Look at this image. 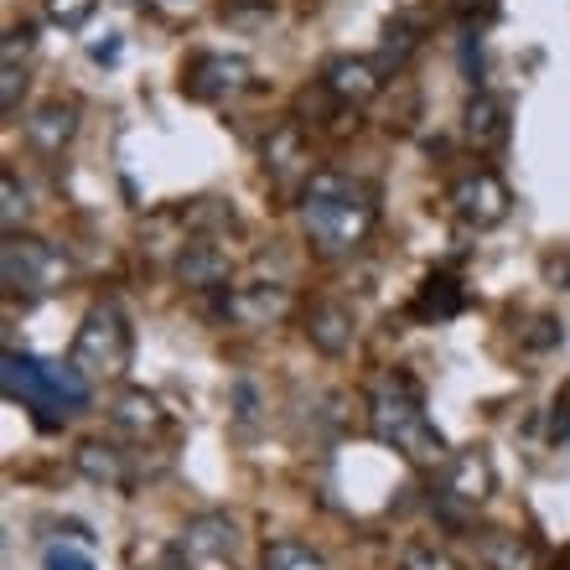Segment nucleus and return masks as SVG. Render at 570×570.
Listing matches in <instances>:
<instances>
[{"instance_id": "nucleus-1", "label": "nucleus", "mask_w": 570, "mask_h": 570, "mask_svg": "<svg viewBox=\"0 0 570 570\" xmlns=\"http://www.w3.org/2000/svg\"><path fill=\"white\" fill-rule=\"evenodd\" d=\"M296 213H301V228L322 259H347L358 255L363 244L374 239L379 228V193L368 187L363 177L353 171H312L301 181V197H296Z\"/></svg>"}, {"instance_id": "nucleus-2", "label": "nucleus", "mask_w": 570, "mask_h": 570, "mask_svg": "<svg viewBox=\"0 0 570 570\" xmlns=\"http://www.w3.org/2000/svg\"><path fill=\"white\" fill-rule=\"evenodd\" d=\"M368 431H374L379 446H390L394 456H405L421 472L446 466L451 456L446 435L435 431V421L425 415L421 379L405 374V368H390V374L374 379V390H368Z\"/></svg>"}, {"instance_id": "nucleus-3", "label": "nucleus", "mask_w": 570, "mask_h": 570, "mask_svg": "<svg viewBox=\"0 0 570 570\" xmlns=\"http://www.w3.org/2000/svg\"><path fill=\"white\" fill-rule=\"evenodd\" d=\"M130 358H136V327H130V316H125L115 301L89 306L73 332L68 363H73L89 384H105V379H125Z\"/></svg>"}, {"instance_id": "nucleus-4", "label": "nucleus", "mask_w": 570, "mask_h": 570, "mask_svg": "<svg viewBox=\"0 0 570 570\" xmlns=\"http://www.w3.org/2000/svg\"><path fill=\"white\" fill-rule=\"evenodd\" d=\"M0 281L11 296H58L73 285V259L68 249L42 234H6L0 244Z\"/></svg>"}, {"instance_id": "nucleus-5", "label": "nucleus", "mask_w": 570, "mask_h": 570, "mask_svg": "<svg viewBox=\"0 0 570 570\" xmlns=\"http://www.w3.org/2000/svg\"><path fill=\"white\" fill-rule=\"evenodd\" d=\"M451 218L462 228H472V234H488V228H498L503 218L513 213V193L509 181L498 177L493 166H478V171H466V177L451 181Z\"/></svg>"}, {"instance_id": "nucleus-6", "label": "nucleus", "mask_w": 570, "mask_h": 570, "mask_svg": "<svg viewBox=\"0 0 570 570\" xmlns=\"http://www.w3.org/2000/svg\"><path fill=\"white\" fill-rule=\"evenodd\" d=\"M249 78H255V68L244 52H197L181 68V94L197 105H224V99H239L249 89Z\"/></svg>"}, {"instance_id": "nucleus-7", "label": "nucleus", "mask_w": 570, "mask_h": 570, "mask_svg": "<svg viewBox=\"0 0 570 570\" xmlns=\"http://www.w3.org/2000/svg\"><path fill=\"white\" fill-rule=\"evenodd\" d=\"M498 493V472H493V456L482 446H462V451H451L446 466H441V503H446L451 513L456 509H482L488 498Z\"/></svg>"}, {"instance_id": "nucleus-8", "label": "nucleus", "mask_w": 570, "mask_h": 570, "mask_svg": "<svg viewBox=\"0 0 570 570\" xmlns=\"http://www.w3.org/2000/svg\"><path fill=\"white\" fill-rule=\"evenodd\" d=\"M296 312V291L285 281H239L224 291V316L239 322V327H275Z\"/></svg>"}, {"instance_id": "nucleus-9", "label": "nucleus", "mask_w": 570, "mask_h": 570, "mask_svg": "<svg viewBox=\"0 0 570 570\" xmlns=\"http://www.w3.org/2000/svg\"><path fill=\"white\" fill-rule=\"evenodd\" d=\"M316 83H322V94H327L337 109H363L384 94V68H379L374 58H353V52H343V58H332L327 68H322Z\"/></svg>"}, {"instance_id": "nucleus-10", "label": "nucleus", "mask_w": 570, "mask_h": 570, "mask_svg": "<svg viewBox=\"0 0 570 570\" xmlns=\"http://www.w3.org/2000/svg\"><path fill=\"white\" fill-rule=\"evenodd\" d=\"M301 332L306 343L322 353V358H343L353 337H358V312L347 306L343 296H316L306 312H301Z\"/></svg>"}, {"instance_id": "nucleus-11", "label": "nucleus", "mask_w": 570, "mask_h": 570, "mask_svg": "<svg viewBox=\"0 0 570 570\" xmlns=\"http://www.w3.org/2000/svg\"><path fill=\"white\" fill-rule=\"evenodd\" d=\"M78 99H62V94H52V99H42V105L31 109L27 120H21V136H27V146L37 150V156H47V161H58L62 150L78 140Z\"/></svg>"}, {"instance_id": "nucleus-12", "label": "nucleus", "mask_w": 570, "mask_h": 570, "mask_svg": "<svg viewBox=\"0 0 570 570\" xmlns=\"http://www.w3.org/2000/svg\"><path fill=\"white\" fill-rule=\"evenodd\" d=\"M171 271H177L181 285H193V291H228L234 285V255L213 234H187V244L171 259Z\"/></svg>"}, {"instance_id": "nucleus-13", "label": "nucleus", "mask_w": 570, "mask_h": 570, "mask_svg": "<svg viewBox=\"0 0 570 570\" xmlns=\"http://www.w3.org/2000/svg\"><path fill=\"white\" fill-rule=\"evenodd\" d=\"M472 550H478V566L482 570H540L544 566V550L529 534L519 529H472Z\"/></svg>"}, {"instance_id": "nucleus-14", "label": "nucleus", "mask_w": 570, "mask_h": 570, "mask_svg": "<svg viewBox=\"0 0 570 570\" xmlns=\"http://www.w3.org/2000/svg\"><path fill=\"white\" fill-rule=\"evenodd\" d=\"M94 400V384L78 374L73 363H42V374H37V400L27 410H37V421H47L42 410H62V415H78V410H89Z\"/></svg>"}, {"instance_id": "nucleus-15", "label": "nucleus", "mask_w": 570, "mask_h": 570, "mask_svg": "<svg viewBox=\"0 0 570 570\" xmlns=\"http://www.w3.org/2000/svg\"><path fill=\"white\" fill-rule=\"evenodd\" d=\"M259 161L275 181L291 177H312V140H306V125L301 120H281L271 136L259 140Z\"/></svg>"}, {"instance_id": "nucleus-16", "label": "nucleus", "mask_w": 570, "mask_h": 570, "mask_svg": "<svg viewBox=\"0 0 570 570\" xmlns=\"http://www.w3.org/2000/svg\"><path fill=\"white\" fill-rule=\"evenodd\" d=\"M177 550L187 560H224V556H234L239 550V524L228 519V513H193L187 524H181V534H177Z\"/></svg>"}, {"instance_id": "nucleus-17", "label": "nucleus", "mask_w": 570, "mask_h": 570, "mask_svg": "<svg viewBox=\"0 0 570 570\" xmlns=\"http://www.w3.org/2000/svg\"><path fill=\"white\" fill-rule=\"evenodd\" d=\"M73 466L83 472L89 482H99V488H136V462H130V451L125 446H115V441H78V451H73Z\"/></svg>"}, {"instance_id": "nucleus-18", "label": "nucleus", "mask_w": 570, "mask_h": 570, "mask_svg": "<svg viewBox=\"0 0 570 570\" xmlns=\"http://www.w3.org/2000/svg\"><path fill=\"white\" fill-rule=\"evenodd\" d=\"M425 47V16L421 11H394L390 21H384V37H379V68H384V78L405 73L410 62H415V52Z\"/></svg>"}, {"instance_id": "nucleus-19", "label": "nucleus", "mask_w": 570, "mask_h": 570, "mask_svg": "<svg viewBox=\"0 0 570 570\" xmlns=\"http://www.w3.org/2000/svg\"><path fill=\"white\" fill-rule=\"evenodd\" d=\"M109 425L120 435H130V441H150V435L166 431V410L150 390H136V384H130V390H120L109 400Z\"/></svg>"}, {"instance_id": "nucleus-20", "label": "nucleus", "mask_w": 570, "mask_h": 570, "mask_svg": "<svg viewBox=\"0 0 570 570\" xmlns=\"http://www.w3.org/2000/svg\"><path fill=\"white\" fill-rule=\"evenodd\" d=\"M462 130H466V140H472L478 150L509 146V99H503V94L478 89L472 99H466V109H462Z\"/></svg>"}, {"instance_id": "nucleus-21", "label": "nucleus", "mask_w": 570, "mask_h": 570, "mask_svg": "<svg viewBox=\"0 0 570 570\" xmlns=\"http://www.w3.org/2000/svg\"><path fill=\"white\" fill-rule=\"evenodd\" d=\"M462 306H466V291H462V281L446 271L425 275V281L415 285V296H410V316H415V322H451Z\"/></svg>"}, {"instance_id": "nucleus-22", "label": "nucleus", "mask_w": 570, "mask_h": 570, "mask_svg": "<svg viewBox=\"0 0 570 570\" xmlns=\"http://www.w3.org/2000/svg\"><path fill=\"white\" fill-rule=\"evenodd\" d=\"M27 42H31V27H16L11 37H6V58H0V109L6 115H16L21 109V99H27V62L16 58V52H27Z\"/></svg>"}, {"instance_id": "nucleus-23", "label": "nucleus", "mask_w": 570, "mask_h": 570, "mask_svg": "<svg viewBox=\"0 0 570 570\" xmlns=\"http://www.w3.org/2000/svg\"><path fill=\"white\" fill-rule=\"evenodd\" d=\"M259 570H332V566H327V556H322L316 544L281 534V540L265 544V556H259Z\"/></svg>"}, {"instance_id": "nucleus-24", "label": "nucleus", "mask_w": 570, "mask_h": 570, "mask_svg": "<svg viewBox=\"0 0 570 570\" xmlns=\"http://www.w3.org/2000/svg\"><path fill=\"white\" fill-rule=\"evenodd\" d=\"M400 570H466V566L451 556L446 544H435V540H410L405 550H400Z\"/></svg>"}, {"instance_id": "nucleus-25", "label": "nucleus", "mask_w": 570, "mask_h": 570, "mask_svg": "<svg viewBox=\"0 0 570 570\" xmlns=\"http://www.w3.org/2000/svg\"><path fill=\"white\" fill-rule=\"evenodd\" d=\"M27 187L16 181V171L6 166V177H0V224H6V234H21V224H27Z\"/></svg>"}, {"instance_id": "nucleus-26", "label": "nucleus", "mask_w": 570, "mask_h": 570, "mask_svg": "<svg viewBox=\"0 0 570 570\" xmlns=\"http://www.w3.org/2000/svg\"><path fill=\"white\" fill-rule=\"evenodd\" d=\"M42 570H94L89 544H78V540H52V544H42Z\"/></svg>"}, {"instance_id": "nucleus-27", "label": "nucleus", "mask_w": 570, "mask_h": 570, "mask_svg": "<svg viewBox=\"0 0 570 570\" xmlns=\"http://www.w3.org/2000/svg\"><path fill=\"white\" fill-rule=\"evenodd\" d=\"M94 6H99V0H42L47 21H52V27H62V31H78V27H83V21L94 16Z\"/></svg>"}, {"instance_id": "nucleus-28", "label": "nucleus", "mask_w": 570, "mask_h": 570, "mask_svg": "<svg viewBox=\"0 0 570 570\" xmlns=\"http://www.w3.org/2000/svg\"><path fill=\"white\" fill-rule=\"evenodd\" d=\"M275 0H228L224 6V21H234V27H255V21H271Z\"/></svg>"}, {"instance_id": "nucleus-29", "label": "nucleus", "mask_w": 570, "mask_h": 570, "mask_svg": "<svg viewBox=\"0 0 570 570\" xmlns=\"http://www.w3.org/2000/svg\"><path fill=\"white\" fill-rule=\"evenodd\" d=\"M234 415H239V425H255L259 421V394H255V384H249V379H239V384H234Z\"/></svg>"}, {"instance_id": "nucleus-30", "label": "nucleus", "mask_w": 570, "mask_h": 570, "mask_svg": "<svg viewBox=\"0 0 570 570\" xmlns=\"http://www.w3.org/2000/svg\"><path fill=\"white\" fill-rule=\"evenodd\" d=\"M451 11L466 21V31L482 27V21H493L498 16V0H451Z\"/></svg>"}, {"instance_id": "nucleus-31", "label": "nucleus", "mask_w": 570, "mask_h": 570, "mask_svg": "<svg viewBox=\"0 0 570 570\" xmlns=\"http://www.w3.org/2000/svg\"><path fill=\"white\" fill-rule=\"evenodd\" d=\"M524 343L534 347V353H544V347H556V343H560V322H556V316H534V332H529Z\"/></svg>"}, {"instance_id": "nucleus-32", "label": "nucleus", "mask_w": 570, "mask_h": 570, "mask_svg": "<svg viewBox=\"0 0 570 570\" xmlns=\"http://www.w3.org/2000/svg\"><path fill=\"white\" fill-rule=\"evenodd\" d=\"M544 281L556 285V291H570V249H560V255H544Z\"/></svg>"}, {"instance_id": "nucleus-33", "label": "nucleus", "mask_w": 570, "mask_h": 570, "mask_svg": "<svg viewBox=\"0 0 570 570\" xmlns=\"http://www.w3.org/2000/svg\"><path fill=\"white\" fill-rule=\"evenodd\" d=\"M140 570H193V560L181 556V550H166L161 560H150V566H140Z\"/></svg>"}, {"instance_id": "nucleus-34", "label": "nucleus", "mask_w": 570, "mask_h": 570, "mask_svg": "<svg viewBox=\"0 0 570 570\" xmlns=\"http://www.w3.org/2000/svg\"><path fill=\"white\" fill-rule=\"evenodd\" d=\"M89 58H94V62H115V58H120V37H109V42H94Z\"/></svg>"}, {"instance_id": "nucleus-35", "label": "nucleus", "mask_w": 570, "mask_h": 570, "mask_svg": "<svg viewBox=\"0 0 570 570\" xmlns=\"http://www.w3.org/2000/svg\"><path fill=\"white\" fill-rule=\"evenodd\" d=\"M550 435H556V441H566V435H570V400H566V405H556V421H550Z\"/></svg>"}]
</instances>
